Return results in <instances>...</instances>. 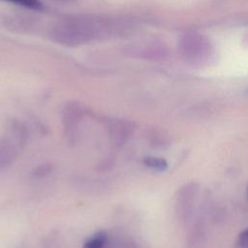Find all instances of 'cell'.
<instances>
[{"mask_svg":"<svg viewBox=\"0 0 248 248\" xmlns=\"http://www.w3.org/2000/svg\"><path fill=\"white\" fill-rule=\"evenodd\" d=\"M110 31L107 22L88 18H73L58 22L50 31L56 42L78 45L90 42Z\"/></svg>","mask_w":248,"mask_h":248,"instance_id":"1","label":"cell"},{"mask_svg":"<svg viewBox=\"0 0 248 248\" xmlns=\"http://www.w3.org/2000/svg\"><path fill=\"white\" fill-rule=\"evenodd\" d=\"M28 140V129L19 120H13L7 132L0 137V171L10 167L24 148Z\"/></svg>","mask_w":248,"mask_h":248,"instance_id":"2","label":"cell"},{"mask_svg":"<svg viewBox=\"0 0 248 248\" xmlns=\"http://www.w3.org/2000/svg\"><path fill=\"white\" fill-rule=\"evenodd\" d=\"M85 113L83 106L78 102L65 104L62 109V123L65 136L69 142H75L78 135V128Z\"/></svg>","mask_w":248,"mask_h":248,"instance_id":"3","label":"cell"},{"mask_svg":"<svg viewBox=\"0 0 248 248\" xmlns=\"http://www.w3.org/2000/svg\"><path fill=\"white\" fill-rule=\"evenodd\" d=\"M135 124L125 119H111L108 124V135L110 140L116 146L123 145L132 133L134 132Z\"/></svg>","mask_w":248,"mask_h":248,"instance_id":"4","label":"cell"},{"mask_svg":"<svg viewBox=\"0 0 248 248\" xmlns=\"http://www.w3.org/2000/svg\"><path fill=\"white\" fill-rule=\"evenodd\" d=\"M83 248H112V242L107 232L100 231L84 242Z\"/></svg>","mask_w":248,"mask_h":248,"instance_id":"5","label":"cell"},{"mask_svg":"<svg viewBox=\"0 0 248 248\" xmlns=\"http://www.w3.org/2000/svg\"><path fill=\"white\" fill-rule=\"evenodd\" d=\"M142 163L146 168L156 171H165L169 167L166 159L157 156H145L142 160Z\"/></svg>","mask_w":248,"mask_h":248,"instance_id":"6","label":"cell"},{"mask_svg":"<svg viewBox=\"0 0 248 248\" xmlns=\"http://www.w3.org/2000/svg\"><path fill=\"white\" fill-rule=\"evenodd\" d=\"M52 165L51 164H42L34 169L32 172V176L35 178H43L47 176L52 171Z\"/></svg>","mask_w":248,"mask_h":248,"instance_id":"7","label":"cell"},{"mask_svg":"<svg viewBox=\"0 0 248 248\" xmlns=\"http://www.w3.org/2000/svg\"><path fill=\"white\" fill-rule=\"evenodd\" d=\"M10 2H13L15 4L23 6V7H28V8H37L40 6V3L38 0H7Z\"/></svg>","mask_w":248,"mask_h":248,"instance_id":"8","label":"cell"},{"mask_svg":"<svg viewBox=\"0 0 248 248\" xmlns=\"http://www.w3.org/2000/svg\"><path fill=\"white\" fill-rule=\"evenodd\" d=\"M238 241L241 246L248 247V228H246L245 230H243L240 232V234L238 236Z\"/></svg>","mask_w":248,"mask_h":248,"instance_id":"9","label":"cell"},{"mask_svg":"<svg viewBox=\"0 0 248 248\" xmlns=\"http://www.w3.org/2000/svg\"><path fill=\"white\" fill-rule=\"evenodd\" d=\"M247 195H248V188H247Z\"/></svg>","mask_w":248,"mask_h":248,"instance_id":"10","label":"cell"}]
</instances>
